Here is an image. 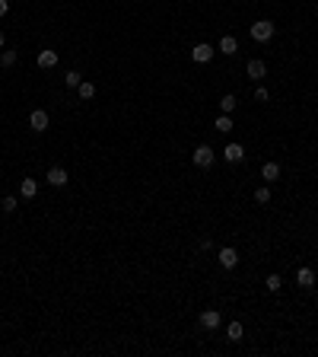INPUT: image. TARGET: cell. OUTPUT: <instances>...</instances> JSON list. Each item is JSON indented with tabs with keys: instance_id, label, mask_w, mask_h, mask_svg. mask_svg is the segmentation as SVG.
Segmentation results:
<instances>
[{
	"instance_id": "obj_1",
	"label": "cell",
	"mask_w": 318,
	"mask_h": 357,
	"mask_svg": "<svg viewBox=\"0 0 318 357\" xmlns=\"http://www.w3.org/2000/svg\"><path fill=\"white\" fill-rule=\"evenodd\" d=\"M191 160H194V166H201V169H210V166H213V160H216V153H213L207 144H201L198 150L191 153Z\"/></svg>"
},
{
	"instance_id": "obj_2",
	"label": "cell",
	"mask_w": 318,
	"mask_h": 357,
	"mask_svg": "<svg viewBox=\"0 0 318 357\" xmlns=\"http://www.w3.org/2000/svg\"><path fill=\"white\" fill-rule=\"evenodd\" d=\"M252 38L255 42H270V38H274V23H270V19H258V23L252 26Z\"/></svg>"
},
{
	"instance_id": "obj_3",
	"label": "cell",
	"mask_w": 318,
	"mask_h": 357,
	"mask_svg": "<svg viewBox=\"0 0 318 357\" xmlns=\"http://www.w3.org/2000/svg\"><path fill=\"white\" fill-rule=\"evenodd\" d=\"M48 112H45V109H35V112H32V115H29V128H32V131H35V134H42V131H48Z\"/></svg>"
},
{
	"instance_id": "obj_4",
	"label": "cell",
	"mask_w": 318,
	"mask_h": 357,
	"mask_svg": "<svg viewBox=\"0 0 318 357\" xmlns=\"http://www.w3.org/2000/svg\"><path fill=\"white\" fill-rule=\"evenodd\" d=\"M223 160H226V163H242V160H245V147L242 144H226Z\"/></svg>"
},
{
	"instance_id": "obj_5",
	"label": "cell",
	"mask_w": 318,
	"mask_h": 357,
	"mask_svg": "<svg viewBox=\"0 0 318 357\" xmlns=\"http://www.w3.org/2000/svg\"><path fill=\"white\" fill-rule=\"evenodd\" d=\"M216 259H220V265H223V268H235V265H239V252H235L232 246L220 249V252H216Z\"/></svg>"
},
{
	"instance_id": "obj_6",
	"label": "cell",
	"mask_w": 318,
	"mask_h": 357,
	"mask_svg": "<svg viewBox=\"0 0 318 357\" xmlns=\"http://www.w3.org/2000/svg\"><path fill=\"white\" fill-rule=\"evenodd\" d=\"M45 179H48L54 188H64L67 182H70V179H67V169H60V166H51V169H48V176H45Z\"/></svg>"
},
{
	"instance_id": "obj_7",
	"label": "cell",
	"mask_w": 318,
	"mask_h": 357,
	"mask_svg": "<svg viewBox=\"0 0 318 357\" xmlns=\"http://www.w3.org/2000/svg\"><path fill=\"white\" fill-rule=\"evenodd\" d=\"M191 58L198 61V64H207V61L213 58V48L207 42H201V45H194V48H191Z\"/></svg>"
},
{
	"instance_id": "obj_8",
	"label": "cell",
	"mask_w": 318,
	"mask_h": 357,
	"mask_svg": "<svg viewBox=\"0 0 318 357\" xmlns=\"http://www.w3.org/2000/svg\"><path fill=\"white\" fill-rule=\"evenodd\" d=\"M245 73H248V77H252V80H261V77H264V73H267L264 61H258V58H255V61H248V64H245Z\"/></svg>"
},
{
	"instance_id": "obj_9",
	"label": "cell",
	"mask_w": 318,
	"mask_h": 357,
	"mask_svg": "<svg viewBox=\"0 0 318 357\" xmlns=\"http://www.w3.org/2000/svg\"><path fill=\"white\" fill-rule=\"evenodd\" d=\"M58 64V51H51V48H45V51H38V67L42 70H48V67Z\"/></svg>"
},
{
	"instance_id": "obj_10",
	"label": "cell",
	"mask_w": 318,
	"mask_h": 357,
	"mask_svg": "<svg viewBox=\"0 0 318 357\" xmlns=\"http://www.w3.org/2000/svg\"><path fill=\"white\" fill-rule=\"evenodd\" d=\"M201 325L204 328H216L220 325V313H216V309H204V313H201Z\"/></svg>"
},
{
	"instance_id": "obj_11",
	"label": "cell",
	"mask_w": 318,
	"mask_h": 357,
	"mask_svg": "<svg viewBox=\"0 0 318 357\" xmlns=\"http://www.w3.org/2000/svg\"><path fill=\"white\" fill-rule=\"evenodd\" d=\"M220 51H223V55H235V51H239L235 35H223V38H220Z\"/></svg>"
},
{
	"instance_id": "obj_12",
	"label": "cell",
	"mask_w": 318,
	"mask_h": 357,
	"mask_svg": "<svg viewBox=\"0 0 318 357\" xmlns=\"http://www.w3.org/2000/svg\"><path fill=\"white\" fill-rule=\"evenodd\" d=\"M19 195H23V198H35V195H38V182H35V179H23Z\"/></svg>"
},
{
	"instance_id": "obj_13",
	"label": "cell",
	"mask_w": 318,
	"mask_h": 357,
	"mask_svg": "<svg viewBox=\"0 0 318 357\" xmlns=\"http://www.w3.org/2000/svg\"><path fill=\"white\" fill-rule=\"evenodd\" d=\"M296 281H299V287H312L315 284V271H312V268H299Z\"/></svg>"
},
{
	"instance_id": "obj_14",
	"label": "cell",
	"mask_w": 318,
	"mask_h": 357,
	"mask_svg": "<svg viewBox=\"0 0 318 357\" xmlns=\"http://www.w3.org/2000/svg\"><path fill=\"white\" fill-rule=\"evenodd\" d=\"M242 335H245L242 322H229V328H226V338H229V341H242Z\"/></svg>"
},
{
	"instance_id": "obj_15",
	"label": "cell",
	"mask_w": 318,
	"mask_h": 357,
	"mask_svg": "<svg viewBox=\"0 0 318 357\" xmlns=\"http://www.w3.org/2000/svg\"><path fill=\"white\" fill-rule=\"evenodd\" d=\"M261 176H264L267 182H277V179H280V166H277V163H264V169H261Z\"/></svg>"
},
{
	"instance_id": "obj_16",
	"label": "cell",
	"mask_w": 318,
	"mask_h": 357,
	"mask_svg": "<svg viewBox=\"0 0 318 357\" xmlns=\"http://www.w3.org/2000/svg\"><path fill=\"white\" fill-rule=\"evenodd\" d=\"M220 109H223V115H232V112H235V96H232V93H226V96L220 99Z\"/></svg>"
},
{
	"instance_id": "obj_17",
	"label": "cell",
	"mask_w": 318,
	"mask_h": 357,
	"mask_svg": "<svg viewBox=\"0 0 318 357\" xmlns=\"http://www.w3.org/2000/svg\"><path fill=\"white\" fill-rule=\"evenodd\" d=\"M64 83L70 86V90H77V86L83 83V80H80V73H77V70H67V73H64Z\"/></svg>"
},
{
	"instance_id": "obj_18",
	"label": "cell",
	"mask_w": 318,
	"mask_h": 357,
	"mask_svg": "<svg viewBox=\"0 0 318 357\" xmlns=\"http://www.w3.org/2000/svg\"><path fill=\"white\" fill-rule=\"evenodd\" d=\"M77 93H80V99H92V96H96V86H92V83H80Z\"/></svg>"
},
{
	"instance_id": "obj_19",
	"label": "cell",
	"mask_w": 318,
	"mask_h": 357,
	"mask_svg": "<svg viewBox=\"0 0 318 357\" xmlns=\"http://www.w3.org/2000/svg\"><path fill=\"white\" fill-rule=\"evenodd\" d=\"M216 131H223V134L232 131V118H229V115H220V118H216Z\"/></svg>"
},
{
	"instance_id": "obj_20",
	"label": "cell",
	"mask_w": 318,
	"mask_h": 357,
	"mask_svg": "<svg viewBox=\"0 0 318 357\" xmlns=\"http://www.w3.org/2000/svg\"><path fill=\"white\" fill-rule=\"evenodd\" d=\"M0 64H3V67H13V64H16V51H10V48H6L3 55H0Z\"/></svg>"
},
{
	"instance_id": "obj_21",
	"label": "cell",
	"mask_w": 318,
	"mask_h": 357,
	"mask_svg": "<svg viewBox=\"0 0 318 357\" xmlns=\"http://www.w3.org/2000/svg\"><path fill=\"white\" fill-rule=\"evenodd\" d=\"M280 284H283L280 274H267V291H280Z\"/></svg>"
},
{
	"instance_id": "obj_22",
	"label": "cell",
	"mask_w": 318,
	"mask_h": 357,
	"mask_svg": "<svg viewBox=\"0 0 318 357\" xmlns=\"http://www.w3.org/2000/svg\"><path fill=\"white\" fill-rule=\"evenodd\" d=\"M255 201H258V204H267V201H270V192H267V188H258V192H255Z\"/></svg>"
},
{
	"instance_id": "obj_23",
	"label": "cell",
	"mask_w": 318,
	"mask_h": 357,
	"mask_svg": "<svg viewBox=\"0 0 318 357\" xmlns=\"http://www.w3.org/2000/svg\"><path fill=\"white\" fill-rule=\"evenodd\" d=\"M16 204H19V201H16V198H10V195L3 198V211H6V214H10V211H16Z\"/></svg>"
},
{
	"instance_id": "obj_24",
	"label": "cell",
	"mask_w": 318,
	"mask_h": 357,
	"mask_svg": "<svg viewBox=\"0 0 318 357\" xmlns=\"http://www.w3.org/2000/svg\"><path fill=\"white\" fill-rule=\"evenodd\" d=\"M267 96H270V93L264 90V86H258V90H255V99H258V102H267Z\"/></svg>"
},
{
	"instance_id": "obj_25",
	"label": "cell",
	"mask_w": 318,
	"mask_h": 357,
	"mask_svg": "<svg viewBox=\"0 0 318 357\" xmlns=\"http://www.w3.org/2000/svg\"><path fill=\"white\" fill-rule=\"evenodd\" d=\"M6 10H10V3H6V0H0V16H6Z\"/></svg>"
},
{
	"instance_id": "obj_26",
	"label": "cell",
	"mask_w": 318,
	"mask_h": 357,
	"mask_svg": "<svg viewBox=\"0 0 318 357\" xmlns=\"http://www.w3.org/2000/svg\"><path fill=\"white\" fill-rule=\"evenodd\" d=\"M3 45H6V38H3V32H0V48H3Z\"/></svg>"
}]
</instances>
